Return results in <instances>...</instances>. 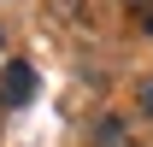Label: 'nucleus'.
<instances>
[{
    "mask_svg": "<svg viewBox=\"0 0 153 147\" xmlns=\"http://www.w3.org/2000/svg\"><path fill=\"white\" fill-rule=\"evenodd\" d=\"M30 100H36V65H30V59H6V65H0V106L18 112V106H30Z\"/></svg>",
    "mask_w": 153,
    "mask_h": 147,
    "instance_id": "1",
    "label": "nucleus"
},
{
    "mask_svg": "<svg viewBox=\"0 0 153 147\" xmlns=\"http://www.w3.org/2000/svg\"><path fill=\"white\" fill-rule=\"evenodd\" d=\"M88 147H135V135H130V124H124V118H100L94 135H88Z\"/></svg>",
    "mask_w": 153,
    "mask_h": 147,
    "instance_id": "2",
    "label": "nucleus"
},
{
    "mask_svg": "<svg viewBox=\"0 0 153 147\" xmlns=\"http://www.w3.org/2000/svg\"><path fill=\"white\" fill-rule=\"evenodd\" d=\"M135 106H141V112L153 118V76H141V88H135Z\"/></svg>",
    "mask_w": 153,
    "mask_h": 147,
    "instance_id": "3",
    "label": "nucleus"
},
{
    "mask_svg": "<svg viewBox=\"0 0 153 147\" xmlns=\"http://www.w3.org/2000/svg\"><path fill=\"white\" fill-rule=\"evenodd\" d=\"M124 6H135V12H153V0H124Z\"/></svg>",
    "mask_w": 153,
    "mask_h": 147,
    "instance_id": "4",
    "label": "nucleus"
}]
</instances>
